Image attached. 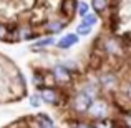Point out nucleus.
I'll return each instance as SVG.
<instances>
[{
  "label": "nucleus",
  "mask_w": 131,
  "mask_h": 128,
  "mask_svg": "<svg viewBox=\"0 0 131 128\" xmlns=\"http://www.w3.org/2000/svg\"><path fill=\"white\" fill-rule=\"evenodd\" d=\"M91 103H93L91 96H90L86 92H81V93H78V95L73 98V108L77 110L78 113H83V112H88L90 110Z\"/></svg>",
  "instance_id": "obj_1"
},
{
  "label": "nucleus",
  "mask_w": 131,
  "mask_h": 128,
  "mask_svg": "<svg viewBox=\"0 0 131 128\" xmlns=\"http://www.w3.org/2000/svg\"><path fill=\"white\" fill-rule=\"evenodd\" d=\"M88 112L95 120L106 118V115H108V103L103 102V100H96V102L91 103V106H90Z\"/></svg>",
  "instance_id": "obj_2"
},
{
  "label": "nucleus",
  "mask_w": 131,
  "mask_h": 128,
  "mask_svg": "<svg viewBox=\"0 0 131 128\" xmlns=\"http://www.w3.org/2000/svg\"><path fill=\"white\" fill-rule=\"evenodd\" d=\"M53 77L58 82H70V78H71L70 72H68V67H65V65H57L53 68Z\"/></svg>",
  "instance_id": "obj_3"
},
{
  "label": "nucleus",
  "mask_w": 131,
  "mask_h": 128,
  "mask_svg": "<svg viewBox=\"0 0 131 128\" xmlns=\"http://www.w3.org/2000/svg\"><path fill=\"white\" fill-rule=\"evenodd\" d=\"M77 42H78V35H77V33H68V35H65L63 38L58 42V48L65 50V48L73 47V45L77 43Z\"/></svg>",
  "instance_id": "obj_4"
},
{
  "label": "nucleus",
  "mask_w": 131,
  "mask_h": 128,
  "mask_svg": "<svg viewBox=\"0 0 131 128\" xmlns=\"http://www.w3.org/2000/svg\"><path fill=\"white\" fill-rule=\"evenodd\" d=\"M40 98L45 100L47 103H55V100H57V93H55V90H51V88H43L42 93H40Z\"/></svg>",
  "instance_id": "obj_5"
},
{
  "label": "nucleus",
  "mask_w": 131,
  "mask_h": 128,
  "mask_svg": "<svg viewBox=\"0 0 131 128\" xmlns=\"http://www.w3.org/2000/svg\"><path fill=\"white\" fill-rule=\"evenodd\" d=\"M63 27H65V23L60 22V20H57V22H48V23H47V32L57 33V32H60Z\"/></svg>",
  "instance_id": "obj_6"
},
{
  "label": "nucleus",
  "mask_w": 131,
  "mask_h": 128,
  "mask_svg": "<svg viewBox=\"0 0 131 128\" xmlns=\"http://www.w3.org/2000/svg\"><path fill=\"white\" fill-rule=\"evenodd\" d=\"M37 122L40 123V126H42V128H55L53 122H51L47 115H37Z\"/></svg>",
  "instance_id": "obj_7"
},
{
  "label": "nucleus",
  "mask_w": 131,
  "mask_h": 128,
  "mask_svg": "<svg viewBox=\"0 0 131 128\" xmlns=\"http://www.w3.org/2000/svg\"><path fill=\"white\" fill-rule=\"evenodd\" d=\"M63 8H65V13H67V15L70 17L71 13H73V10H75V8H78V3L75 2V0H65Z\"/></svg>",
  "instance_id": "obj_8"
},
{
  "label": "nucleus",
  "mask_w": 131,
  "mask_h": 128,
  "mask_svg": "<svg viewBox=\"0 0 131 128\" xmlns=\"http://www.w3.org/2000/svg\"><path fill=\"white\" fill-rule=\"evenodd\" d=\"M91 5H93V8H95V12L101 13L103 10L106 8V5H108V0H91Z\"/></svg>",
  "instance_id": "obj_9"
},
{
  "label": "nucleus",
  "mask_w": 131,
  "mask_h": 128,
  "mask_svg": "<svg viewBox=\"0 0 131 128\" xmlns=\"http://www.w3.org/2000/svg\"><path fill=\"white\" fill-rule=\"evenodd\" d=\"M95 128H113V122L108 118H100L95 122Z\"/></svg>",
  "instance_id": "obj_10"
},
{
  "label": "nucleus",
  "mask_w": 131,
  "mask_h": 128,
  "mask_svg": "<svg viewBox=\"0 0 131 128\" xmlns=\"http://www.w3.org/2000/svg\"><path fill=\"white\" fill-rule=\"evenodd\" d=\"M90 32H91V27L86 25V23H83V22H81L80 25H78V28H77V33H78V35H88Z\"/></svg>",
  "instance_id": "obj_11"
},
{
  "label": "nucleus",
  "mask_w": 131,
  "mask_h": 128,
  "mask_svg": "<svg viewBox=\"0 0 131 128\" xmlns=\"http://www.w3.org/2000/svg\"><path fill=\"white\" fill-rule=\"evenodd\" d=\"M98 22V17L95 15V13H88L86 17H83V23H86V25H95V23Z\"/></svg>",
  "instance_id": "obj_12"
},
{
  "label": "nucleus",
  "mask_w": 131,
  "mask_h": 128,
  "mask_svg": "<svg viewBox=\"0 0 131 128\" xmlns=\"http://www.w3.org/2000/svg\"><path fill=\"white\" fill-rule=\"evenodd\" d=\"M78 13H80L81 17H86L88 15V3H85V2L78 3Z\"/></svg>",
  "instance_id": "obj_13"
},
{
  "label": "nucleus",
  "mask_w": 131,
  "mask_h": 128,
  "mask_svg": "<svg viewBox=\"0 0 131 128\" xmlns=\"http://www.w3.org/2000/svg\"><path fill=\"white\" fill-rule=\"evenodd\" d=\"M116 50H118V43H116L115 40H108V42H106V52H111V53H115Z\"/></svg>",
  "instance_id": "obj_14"
},
{
  "label": "nucleus",
  "mask_w": 131,
  "mask_h": 128,
  "mask_svg": "<svg viewBox=\"0 0 131 128\" xmlns=\"http://www.w3.org/2000/svg\"><path fill=\"white\" fill-rule=\"evenodd\" d=\"M101 82L105 85H113V83H115V78H113V75H103Z\"/></svg>",
  "instance_id": "obj_15"
},
{
  "label": "nucleus",
  "mask_w": 131,
  "mask_h": 128,
  "mask_svg": "<svg viewBox=\"0 0 131 128\" xmlns=\"http://www.w3.org/2000/svg\"><path fill=\"white\" fill-rule=\"evenodd\" d=\"M51 43H55L53 38H45V40H40V42L37 43L35 47H47V45H51Z\"/></svg>",
  "instance_id": "obj_16"
},
{
  "label": "nucleus",
  "mask_w": 131,
  "mask_h": 128,
  "mask_svg": "<svg viewBox=\"0 0 131 128\" xmlns=\"http://www.w3.org/2000/svg\"><path fill=\"white\" fill-rule=\"evenodd\" d=\"M30 105L35 106V108H37V106H40V102H38V96H37V95H32V96H30Z\"/></svg>",
  "instance_id": "obj_17"
},
{
  "label": "nucleus",
  "mask_w": 131,
  "mask_h": 128,
  "mask_svg": "<svg viewBox=\"0 0 131 128\" xmlns=\"http://www.w3.org/2000/svg\"><path fill=\"white\" fill-rule=\"evenodd\" d=\"M71 126L73 128H91L88 123H83V122H75V123H71Z\"/></svg>",
  "instance_id": "obj_18"
},
{
  "label": "nucleus",
  "mask_w": 131,
  "mask_h": 128,
  "mask_svg": "<svg viewBox=\"0 0 131 128\" xmlns=\"http://www.w3.org/2000/svg\"><path fill=\"white\" fill-rule=\"evenodd\" d=\"M5 35H7V30H5V27H3L2 23H0V38H3Z\"/></svg>",
  "instance_id": "obj_19"
},
{
  "label": "nucleus",
  "mask_w": 131,
  "mask_h": 128,
  "mask_svg": "<svg viewBox=\"0 0 131 128\" xmlns=\"http://www.w3.org/2000/svg\"><path fill=\"white\" fill-rule=\"evenodd\" d=\"M126 93H128V96H129V100H131V83L128 85V88H126Z\"/></svg>",
  "instance_id": "obj_20"
},
{
  "label": "nucleus",
  "mask_w": 131,
  "mask_h": 128,
  "mask_svg": "<svg viewBox=\"0 0 131 128\" xmlns=\"http://www.w3.org/2000/svg\"><path fill=\"white\" fill-rule=\"evenodd\" d=\"M126 123H128V126L131 128V115H128V116H126Z\"/></svg>",
  "instance_id": "obj_21"
}]
</instances>
